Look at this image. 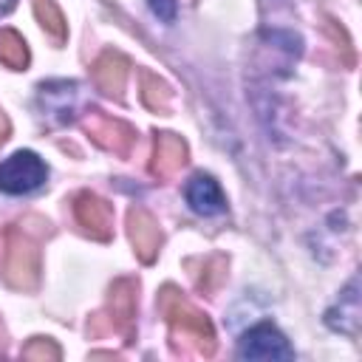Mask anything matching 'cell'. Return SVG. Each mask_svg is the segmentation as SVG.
Instances as JSON below:
<instances>
[{
  "label": "cell",
  "mask_w": 362,
  "mask_h": 362,
  "mask_svg": "<svg viewBox=\"0 0 362 362\" xmlns=\"http://www.w3.org/2000/svg\"><path fill=\"white\" fill-rule=\"evenodd\" d=\"M133 291H136L133 280H116L110 288V328H119L124 334H130V322L136 314Z\"/></svg>",
  "instance_id": "8fae6325"
},
{
  "label": "cell",
  "mask_w": 362,
  "mask_h": 362,
  "mask_svg": "<svg viewBox=\"0 0 362 362\" xmlns=\"http://www.w3.org/2000/svg\"><path fill=\"white\" fill-rule=\"evenodd\" d=\"M0 62L8 65V68H25L28 65V48H25V40L11 31V28H3L0 31Z\"/></svg>",
  "instance_id": "4fadbf2b"
},
{
  "label": "cell",
  "mask_w": 362,
  "mask_h": 362,
  "mask_svg": "<svg viewBox=\"0 0 362 362\" xmlns=\"http://www.w3.org/2000/svg\"><path fill=\"white\" fill-rule=\"evenodd\" d=\"M74 212H76V221L85 226V232H90L99 240L110 238V232H113V209H110V204L105 198L82 192L76 198V204H74Z\"/></svg>",
  "instance_id": "8992f818"
},
{
  "label": "cell",
  "mask_w": 362,
  "mask_h": 362,
  "mask_svg": "<svg viewBox=\"0 0 362 362\" xmlns=\"http://www.w3.org/2000/svg\"><path fill=\"white\" fill-rule=\"evenodd\" d=\"M40 277V252L34 240L20 232L17 226H8L6 232V260H3V280L11 288H34Z\"/></svg>",
  "instance_id": "6da1fadb"
},
{
  "label": "cell",
  "mask_w": 362,
  "mask_h": 362,
  "mask_svg": "<svg viewBox=\"0 0 362 362\" xmlns=\"http://www.w3.org/2000/svg\"><path fill=\"white\" fill-rule=\"evenodd\" d=\"M85 130L90 133V139L102 150H107L113 156H127L133 150V144H136V130L130 124H124L119 119H110V116H102V113L88 116L85 119Z\"/></svg>",
  "instance_id": "5b68a950"
},
{
  "label": "cell",
  "mask_w": 362,
  "mask_h": 362,
  "mask_svg": "<svg viewBox=\"0 0 362 362\" xmlns=\"http://www.w3.org/2000/svg\"><path fill=\"white\" fill-rule=\"evenodd\" d=\"M34 14L54 40H65V17L54 0H34Z\"/></svg>",
  "instance_id": "9a60e30c"
},
{
  "label": "cell",
  "mask_w": 362,
  "mask_h": 362,
  "mask_svg": "<svg viewBox=\"0 0 362 362\" xmlns=\"http://www.w3.org/2000/svg\"><path fill=\"white\" fill-rule=\"evenodd\" d=\"M150 8L161 17V20H173L175 17V0H150Z\"/></svg>",
  "instance_id": "e0dca14e"
},
{
  "label": "cell",
  "mask_w": 362,
  "mask_h": 362,
  "mask_svg": "<svg viewBox=\"0 0 362 362\" xmlns=\"http://www.w3.org/2000/svg\"><path fill=\"white\" fill-rule=\"evenodd\" d=\"M184 164H187V144H184V139L175 136V133H158L156 147H153L150 173L158 175V178H170Z\"/></svg>",
  "instance_id": "ba28073f"
},
{
  "label": "cell",
  "mask_w": 362,
  "mask_h": 362,
  "mask_svg": "<svg viewBox=\"0 0 362 362\" xmlns=\"http://www.w3.org/2000/svg\"><path fill=\"white\" fill-rule=\"evenodd\" d=\"M11 6H14V0H0V14H6Z\"/></svg>",
  "instance_id": "d6986e66"
},
{
  "label": "cell",
  "mask_w": 362,
  "mask_h": 362,
  "mask_svg": "<svg viewBox=\"0 0 362 362\" xmlns=\"http://www.w3.org/2000/svg\"><path fill=\"white\" fill-rule=\"evenodd\" d=\"M187 204H189L198 215H218V212H223V206H226L221 187H218L215 178H209V175H192V178H189V184H187Z\"/></svg>",
  "instance_id": "9c48e42d"
},
{
  "label": "cell",
  "mask_w": 362,
  "mask_h": 362,
  "mask_svg": "<svg viewBox=\"0 0 362 362\" xmlns=\"http://www.w3.org/2000/svg\"><path fill=\"white\" fill-rule=\"evenodd\" d=\"M8 130H11V127H8V119H6V113L0 110V144L8 139Z\"/></svg>",
  "instance_id": "ac0fdd59"
},
{
  "label": "cell",
  "mask_w": 362,
  "mask_h": 362,
  "mask_svg": "<svg viewBox=\"0 0 362 362\" xmlns=\"http://www.w3.org/2000/svg\"><path fill=\"white\" fill-rule=\"evenodd\" d=\"M127 235L133 240L139 260L153 263L158 255V246H161V232H158V223L153 221V215L144 209H130L127 212Z\"/></svg>",
  "instance_id": "52a82bcc"
},
{
  "label": "cell",
  "mask_w": 362,
  "mask_h": 362,
  "mask_svg": "<svg viewBox=\"0 0 362 362\" xmlns=\"http://www.w3.org/2000/svg\"><path fill=\"white\" fill-rule=\"evenodd\" d=\"M124 79H127V62H124L119 54L105 51V54L93 62V82H96L99 90H105L107 96H122Z\"/></svg>",
  "instance_id": "30bf717a"
},
{
  "label": "cell",
  "mask_w": 362,
  "mask_h": 362,
  "mask_svg": "<svg viewBox=\"0 0 362 362\" xmlns=\"http://www.w3.org/2000/svg\"><path fill=\"white\" fill-rule=\"evenodd\" d=\"M331 314H342V317H334V320H328V325L331 328H337V331H342V334H356V322H359V297H356V280L348 286V291L339 297V305L337 308H331L328 311V317Z\"/></svg>",
  "instance_id": "7c38bea8"
},
{
  "label": "cell",
  "mask_w": 362,
  "mask_h": 362,
  "mask_svg": "<svg viewBox=\"0 0 362 362\" xmlns=\"http://www.w3.org/2000/svg\"><path fill=\"white\" fill-rule=\"evenodd\" d=\"M45 178H48V167L31 150H20L0 164V189L8 195L31 192V189L42 187Z\"/></svg>",
  "instance_id": "3957f363"
},
{
  "label": "cell",
  "mask_w": 362,
  "mask_h": 362,
  "mask_svg": "<svg viewBox=\"0 0 362 362\" xmlns=\"http://www.w3.org/2000/svg\"><path fill=\"white\" fill-rule=\"evenodd\" d=\"M158 308H161V314L170 320V325H175L184 337L198 339L204 354H212L215 334H212V325H209V320H206L204 311H198L192 303H187L181 294H175V288H164V291H161Z\"/></svg>",
  "instance_id": "7a4b0ae2"
},
{
  "label": "cell",
  "mask_w": 362,
  "mask_h": 362,
  "mask_svg": "<svg viewBox=\"0 0 362 362\" xmlns=\"http://www.w3.org/2000/svg\"><path fill=\"white\" fill-rule=\"evenodd\" d=\"M23 356H28V359H37V356L57 359V356H59V351H57V345H54V342H48V339H34V342L23 351Z\"/></svg>",
  "instance_id": "2e32d148"
},
{
  "label": "cell",
  "mask_w": 362,
  "mask_h": 362,
  "mask_svg": "<svg viewBox=\"0 0 362 362\" xmlns=\"http://www.w3.org/2000/svg\"><path fill=\"white\" fill-rule=\"evenodd\" d=\"M238 356L240 359H291L294 351L288 348L286 337L274 325L260 322L243 334V339L238 345Z\"/></svg>",
  "instance_id": "277c9868"
},
{
  "label": "cell",
  "mask_w": 362,
  "mask_h": 362,
  "mask_svg": "<svg viewBox=\"0 0 362 362\" xmlns=\"http://www.w3.org/2000/svg\"><path fill=\"white\" fill-rule=\"evenodd\" d=\"M170 88H167V82H161L158 76H153V74H141V102L150 107V110H156V113H164L167 107H170Z\"/></svg>",
  "instance_id": "5bb4252c"
}]
</instances>
